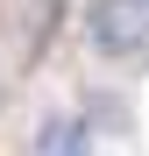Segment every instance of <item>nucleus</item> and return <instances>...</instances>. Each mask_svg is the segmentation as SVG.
<instances>
[{"label":"nucleus","instance_id":"f257e3e1","mask_svg":"<svg viewBox=\"0 0 149 156\" xmlns=\"http://www.w3.org/2000/svg\"><path fill=\"white\" fill-rule=\"evenodd\" d=\"M85 50L107 64L149 57V0H92L85 7Z\"/></svg>","mask_w":149,"mask_h":156},{"label":"nucleus","instance_id":"f03ea898","mask_svg":"<svg viewBox=\"0 0 149 156\" xmlns=\"http://www.w3.org/2000/svg\"><path fill=\"white\" fill-rule=\"evenodd\" d=\"M29 156H92V121H85V114H50V121L36 128Z\"/></svg>","mask_w":149,"mask_h":156},{"label":"nucleus","instance_id":"7ed1b4c3","mask_svg":"<svg viewBox=\"0 0 149 156\" xmlns=\"http://www.w3.org/2000/svg\"><path fill=\"white\" fill-rule=\"evenodd\" d=\"M0 107H7V71H0Z\"/></svg>","mask_w":149,"mask_h":156}]
</instances>
